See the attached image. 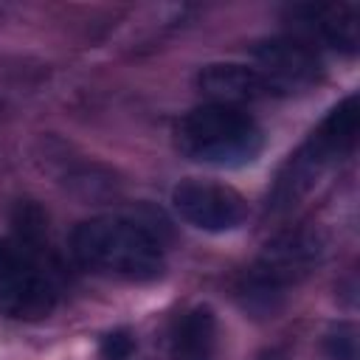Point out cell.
Wrapping results in <instances>:
<instances>
[{"label": "cell", "instance_id": "8fae6325", "mask_svg": "<svg viewBox=\"0 0 360 360\" xmlns=\"http://www.w3.org/2000/svg\"><path fill=\"white\" fill-rule=\"evenodd\" d=\"M357 129H360V110H357V96H346L323 121L321 127L312 132V143L329 155V160L343 158L346 152L354 149L357 141Z\"/></svg>", "mask_w": 360, "mask_h": 360}, {"label": "cell", "instance_id": "9a60e30c", "mask_svg": "<svg viewBox=\"0 0 360 360\" xmlns=\"http://www.w3.org/2000/svg\"><path fill=\"white\" fill-rule=\"evenodd\" d=\"M262 360H287V357H284V352H270V354H264Z\"/></svg>", "mask_w": 360, "mask_h": 360}, {"label": "cell", "instance_id": "9c48e42d", "mask_svg": "<svg viewBox=\"0 0 360 360\" xmlns=\"http://www.w3.org/2000/svg\"><path fill=\"white\" fill-rule=\"evenodd\" d=\"M329 163H332V160H329L312 141H307V143L287 160V166L281 169L276 186H273V194H270V205H273V208H290V205H295V202L318 183L321 172H323Z\"/></svg>", "mask_w": 360, "mask_h": 360}, {"label": "cell", "instance_id": "30bf717a", "mask_svg": "<svg viewBox=\"0 0 360 360\" xmlns=\"http://www.w3.org/2000/svg\"><path fill=\"white\" fill-rule=\"evenodd\" d=\"M318 28V34L338 51L354 53L360 42V11L354 3H338V6H307L301 8Z\"/></svg>", "mask_w": 360, "mask_h": 360}, {"label": "cell", "instance_id": "4fadbf2b", "mask_svg": "<svg viewBox=\"0 0 360 360\" xmlns=\"http://www.w3.org/2000/svg\"><path fill=\"white\" fill-rule=\"evenodd\" d=\"M326 354L332 360H357V326L338 323L326 335Z\"/></svg>", "mask_w": 360, "mask_h": 360}, {"label": "cell", "instance_id": "7a4b0ae2", "mask_svg": "<svg viewBox=\"0 0 360 360\" xmlns=\"http://www.w3.org/2000/svg\"><path fill=\"white\" fill-rule=\"evenodd\" d=\"M177 149L197 163L242 166L262 152V129L239 107L202 104L180 118Z\"/></svg>", "mask_w": 360, "mask_h": 360}, {"label": "cell", "instance_id": "277c9868", "mask_svg": "<svg viewBox=\"0 0 360 360\" xmlns=\"http://www.w3.org/2000/svg\"><path fill=\"white\" fill-rule=\"evenodd\" d=\"M56 307V284L34 245L0 239V312L39 321Z\"/></svg>", "mask_w": 360, "mask_h": 360}, {"label": "cell", "instance_id": "7c38bea8", "mask_svg": "<svg viewBox=\"0 0 360 360\" xmlns=\"http://www.w3.org/2000/svg\"><path fill=\"white\" fill-rule=\"evenodd\" d=\"M45 225H48V217L42 214L39 205H34V202H20L17 205V211H14V228L20 233V242L34 245L45 233Z\"/></svg>", "mask_w": 360, "mask_h": 360}, {"label": "cell", "instance_id": "3957f363", "mask_svg": "<svg viewBox=\"0 0 360 360\" xmlns=\"http://www.w3.org/2000/svg\"><path fill=\"white\" fill-rule=\"evenodd\" d=\"M323 253V239L318 231L295 228L270 239L259 256V262L245 273L242 298L256 312H273L284 298V290L298 281L309 264H315Z\"/></svg>", "mask_w": 360, "mask_h": 360}, {"label": "cell", "instance_id": "6da1fadb", "mask_svg": "<svg viewBox=\"0 0 360 360\" xmlns=\"http://www.w3.org/2000/svg\"><path fill=\"white\" fill-rule=\"evenodd\" d=\"M73 256L104 276L146 281L163 270L160 242L138 222L124 217H93L82 222L73 236Z\"/></svg>", "mask_w": 360, "mask_h": 360}, {"label": "cell", "instance_id": "5b68a950", "mask_svg": "<svg viewBox=\"0 0 360 360\" xmlns=\"http://www.w3.org/2000/svg\"><path fill=\"white\" fill-rule=\"evenodd\" d=\"M172 202L177 214L200 228V231H233L248 219V202L245 197L222 183H208V180H183L172 191Z\"/></svg>", "mask_w": 360, "mask_h": 360}, {"label": "cell", "instance_id": "52a82bcc", "mask_svg": "<svg viewBox=\"0 0 360 360\" xmlns=\"http://www.w3.org/2000/svg\"><path fill=\"white\" fill-rule=\"evenodd\" d=\"M197 87L202 96L211 98V104H225V107H239L245 101H256L273 93V87L256 68L233 65V62L202 68L197 76Z\"/></svg>", "mask_w": 360, "mask_h": 360}, {"label": "cell", "instance_id": "8992f818", "mask_svg": "<svg viewBox=\"0 0 360 360\" xmlns=\"http://www.w3.org/2000/svg\"><path fill=\"white\" fill-rule=\"evenodd\" d=\"M253 59L259 62V73L267 79L273 90H290L295 84H307L318 76L321 59L301 39H264L253 45Z\"/></svg>", "mask_w": 360, "mask_h": 360}, {"label": "cell", "instance_id": "ba28073f", "mask_svg": "<svg viewBox=\"0 0 360 360\" xmlns=\"http://www.w3.org/2000/svg\"><path fill=\"white\" fill-rule=\"evenodd\" d=\"M172 360H214L217 352V315L211 307L197 304L183 312L172 329Z\"/></svg>", "mask_w": 360, "mask_h": 360}, {"label": "cell", "instance_id": "5bb4252c", "mask_svg": "<svg viewBox=\"0 0 360 360\" xmlns=\"http://www.w3.org/2000/svg\"><path fill=\"white\" fill-rule=\"evenodd\" d=\"M135 349V340L127 329H118V332H110L104 340H101V354L104 360H127Z\"/></svg>", "mask_w": 360, "mask_h": 360}]
</instances>
